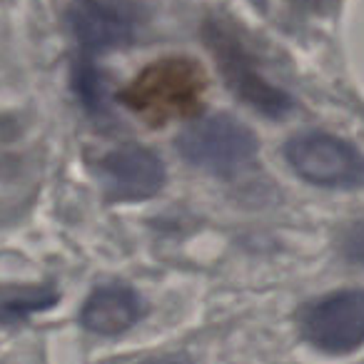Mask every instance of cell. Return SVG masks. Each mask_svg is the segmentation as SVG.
<instances>
[{"instance_id":"1","label":"cell","mask_w":364,"mask_h":364,"mask_svg":"<svg viewBox=\"0 0 364 364\" xmlns=\"http://www.w3.org/2000/svg\"><path fill=\"white\" fill-rule=\"evenodd\" d=\"M208 77L190 58H162L142 68L117 100L147 125L160 127L172 120H190L203 110Z\"/></svg>"},{"instance_id":"2","label":"cell","mask_w":364,"mask_h":364,"mask_svg":"<svg viewBox=\"0 0 364 364\" xmlns=\"http://www.w3.org/2000/svg\"><path fill=\"white\" fill-rule=\"evenodd\" d=\"M257 137L235 117L215 115L190 125L177 137V150L190 165L218 177H235L257 155Z\"/></svg>"},{"instance_id":"3","label":"cell","mask_w":364,"mask_h":364,"mask_svg":"<svg viewBox=\"0 0 364 364\" xmlns=\"http://www.w3.org/2000/svg\"><path fill=\"white\" fill-rule=\"evenodd\" d=\"M289 167L317 188L357 190L364 188V155L329 132H302L284 147Z\"/></svg>"},{"instance_id":"4","label":"cell","mask_w":364,"mask_h":364,"mask_svg":"<svg viewBox=\"0 0 364 364\" xmlns=\"http://www.w3.org/2000/svg\"><path fill=\"white\" fill-rule=\"evenodd\" d=\"M205 41L213 50L218 68L235 95L259 110L262 115L279 117L292 107V100L284 90L274 87L262 73L257 70L252 55L240 41V36L223 21L205 23Z\"/></svg>"},{"instance_id":"5","label":"cell","mask_w":364,"mask_h":364,"mask_svg":"<svg viewBox=\"0 0 364 364\" xmlns=\"http://www.w3.org/2000/svg\"><path fill=\"white\" fill-rule=\"evenodd\" d=\"M299 332L324 354H349L364 344V289L319 297L302 312Z\"/></svg>"},{"instance_id":"6","label":"cell","mask_w":364,"mask_h":364,"mask_svg":"<svg viewBox=\"0 0 364 364\" xmlns=\"http://www.w3.org/2000/svg\"><path fill=\"white\" fill-rule=\"evenodd\" d=\"M137 26L127 0H73L70 28L77 41V65H97L105 53L125 46Z\"/></svg>"},{"instance_id":"7","label":"cell","mask_w":364,"mask_h":364,"mask_svg":"<svg viewBox=\"0 0 364 364\" xmlns=\"http://www.w3.org/2000/svg\"><path fill=\"white\" fill-rule=\"evenodd\" d=\"M100 175L107 185V198L117 203H140L157 195L165 185L162 160L137 145L107 152L100 160Z\"/></svg>"},{"instance_id":"8","label":"cell","mask_w":364,"mask_h":364,"mask_svg":"<svg viewBox=\"0 0 364 364\" xmlns=\"http://www.w3.org/2000/svg\"><path fill=\"white\" fill-rule=\"evenodd\" d=\"M142 314L137 292L127 284H102L85 299L80 322L85 329L102 337H115L132 327Z\"/></svg>"},{"instance_id":"9","label":"cell","mask_w":364,"mask_h":364,"mask_svg":"<svg viewBox=\"0 0 364 364\" xmlns=\"http://www.w3.org/2000/svg\"><path fill=\"white\" fill-rule=\"evenodd\" d=\"M339 252L347 262L362 264L364 267V220L349 225L339 240Z\"/></svg>"},{"instance_id":"10","label":"cell","mask_w":364,"mask_h":364,"mask_svg":"<svg viewBox=\"0 0 364 364\" xmlns=\"http://www.w3.org/2000/svg\"><path fill=\"white\" fill-rule=\"evenodd\" d=\"M142 364H193L188 357H182V354H170V357H155V359H147Z\"/></svg>"},{"instance_id":"11","label":"cell","mask_w":364,"mask_h":364,"mask_svg":"<svg viewBox=\"0 0 364 364\" xmlns=\"http://www.w3.org/2000/svg\"><path fill=\"white\" fill-rule=\"evenodd\" d=\"M297 3H302L304 8H314V11H327L329 3H334V0H297Z\"/></svg>"}]
</instances>
